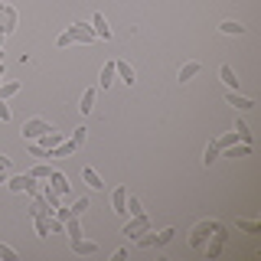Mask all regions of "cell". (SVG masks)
Segmentation results:
<instances>
[{
  "label": "cell",
  "mask_w": 261,
  "mask_h": 261,
  "mask_svg": "<svg viewBox=\"0 0 261 261\" xmlns=\"http://www.w3.org/2000/svg\"><path fill=\"white\" fill-rule=\"evenodd\" d=\"M43 199L49 202V206H53V212H56V209H59V193H56V190H53V186H46V190H43Z\"/></svg>",
  "instance_id": "obj_27"
},
{
  "label": "cell",
  "mask_w": 261,
  "mask_h": 261,
  "mask_svg": "<svg viewBox=\"0 0 261 261\" xmlns=\"http://www.w3.org/2000/svg\"><path fill=\"white\" fill-rule=\"evenodd\" d=\"M82 179H85V183L92 186V190H105V179L98 176V173H95L92 167H85V170H82Z\"/></svg>",
  "instance_id": "obj_18"
},
{
  "label": "cell",
  "mask_w": 261,
  "mask_h": 261,
  "mask_svg": "<svg viewBox=\"0 0 261 261\" xmlns=\"http://www.w3.org/2000/svg\"><path fill=\"white\" fill-rule=\"evenodd\" d=\"M49 186H53L59 196H69V179H65V173H56L53 170V173H49Z\"/></svg>",
  "instance_id": "obj_14"
},
{
  "label": "cell",
  "mask_w": 261,
  "mask_h": 261,
  "mask_svg": "<svg viewBox=\"0 0 261 261\" xmlns=\"http://www.w3.org/2000/svg\"><path fill=\"white\" fill-rule=\"evenodd\" d=\"M85 209H88V199L82 196V199H75V202H72V209H69V212H72V216H82Z\"/></svg>",
  "instance_id": "obj_32"
},
{
  "label": "cell",
  "mask_w": 261,
  "mask_h": 261,
  "mask_svg": "<svg viewBox=\"0 0 261 261\" xmlns=\"http://www.w3.org/2000/svg\"><path fill=\"white\" fill-rule=\"evenodd\" d=\"M85 137H88V130H85V127H75V134H72L69 141L75 144V147H82V144H85Z\"/></svg>",
  "instance_id": "obj_33"
},
{
  "label": "cell",
  "mask_w": 261,
  "mask_h": 261,
  "mask_svg": "<svg viewBox=\"0 0 261 261\" xmlns=\"http://www.w3.org/2000/svg\"><path fill=\"white\" fill-rule=\"evenodd\" d=\"M49 173H53V167H49V163H46V160H39V163H36V167H33V170H30V176H33V179H49Z\"/></svg>",
  "instance_id": "obj_23"
},
{
  "label": "cell",
  "mask_w": 261,
  "mask_h": 261,
  "mask_svg": "<svg viewBox=\"0 0 261 261\" xmlns=\"http://www.w3.org/2000/svg\"><path fill=\"white\" fill-rule=\"evenodd\" d=\"M0 258H7V261H16V251L10 248V245H4V242H0Z\"/></svg>",
  "instance_id": "obj_34"
},
{
  "label": "cell",
  "mask_w": 261,
  "mask_h": 261,
  "mask_svg": "<svg viewBox=\"0 0 261 261\" xmlns=\"http://www.w3.org/2000/svg\"><path fill=\"white\" fill-rule=\"evenodd\" d=\"M27 153H30V157H36V160H53V153H49L46 147H39L36 141H27Z\"/></svg>",
  "instance_id": "obj_21"
},
{
  "label": "cell",
  "mask_w": 261,
  "mask_h": 261,
  "mask_svg": "<svg viewBox=\"0 0 261 261\" xmlns=\"http://www.w3.org/2000/svg\"><path fill=\"white\" fill-rule=\"evenodd\" d=\"M95 98H98V92H95V88H88V92L82 95V105H79V111H82V114H92V111H95Z\"/></svg>",
  "instance_id": "obj_20"
},
{
  "label": "cell",
  "mask_w": 261,
  "mask_h": 261,
  "mask_svg": "<svg viewBox=\"0 0 261 261\" xmlns=\"http://www.w3.org/2000/svg\"><path fill=\"white\" fill-rule=\"evenodd\" d=\"M173 235H176V232H173V228H163V232L157 235V245H167L170 239H173Z\"/></svg>",
  "instance_id": "obj_35"
},
{
  "label": "cell",
  "mask_w": 261,
  "mask_h": 261,
  "mask_svg": "<svg viewBox=\"0 0 261 261\" xmlns=\"http://www.w3.org/2000/svg\"><path fill=\"white\" fill-rule=\"evenodd\" d=\"M56 46H59V49L72 46V36H69V33H59V39H56Z\"/></svg>",
  "instance_id": "obj_36"
},
{
  "label": "cell",
  "mask_w": 261,
  "mask_h": 261,
  "mask_svg": "<svg viewBox=\"0 0 261 261\" xmlns=\"http://www.w3.org/2000/svg\"><path fill=\"white\" fill-rule=\"evenodd\" d=\"M216 160H219V147H216V141H212V144L206 147V157H202V163H206V167H212Z\"/></svg>",
  "instance_id": "obj_30"
},
{
  "label": "cell",
  "mask_w": 261,
  "mask_h": 261,
  "mask_svg": "<svg viewBox=\"0 0 261 261\" xmlns=\"http://www.w3.org/2000/svg\"><path fill=\"white\" fill-rule=\"evenodd\" d=\"M147 228H150V219L141 212V216H130V222L124 225V232H121V235H127V239H137V235H144Z\"/></svg>",
  "instance_id": "obj_5"
},
{
  "label": "cell",
  "mask_w": 261,
  "mask_h": 261,
  "mask_svg": "<svg viewBox=\"0 0 261 261\" xmlns=\"http://www.w3.org/2000/svg\"><path fill=\"white\" fill-rule=\"evenodd\" d=\"M0 167H10V157H4V153H0Z\"/></svg>",
  "instance_id": "obj_39"
},
{
  "label": "cell",
  "mask_w": 261,
  "mask_h": 261,
  "mask_svg": "<svg viewBox=\"0 0 261 261\" xmlns=\"http://www.w3.org/2000/svg\"><path fill=\"white\" fill-rule=\"evenodd\" d=\"M75 150H79V147L72 144V141H62V144H56V147H53V150H49V153H53L56 160H62V157H72V153H75Z\"/></svg>",
  "instance_id": "obj_17"
},
{
  "label": "cell",
  "mask_w": 261,
  "mask_h": 261,
  "mask_svg": "<svg viewBox=\"0 0 261 261\" xmlns=\"http://www.w3.org/2000/svg\"><path fill=\"white\" fill-rule=\"evenodd\" d=\"M62 141H65V137H62L56 127H53V130H46L43 137H36V144H39V147H46V150H53V147H56V144H62Z\"/></svg>",
  "instance_id": "obj_12"
},
{
  "label": "cell",
  "mask_w": 261,
  "mask_h": 261,
  "mask_svg": "<svg viewBox=\"0 0 261 261\" xmlns=\"http://www.w3.org/2000/svg\"><path fill=\"white\" fill-rule=\"evenodd\" d=\"M202 72V62H186L183 69H179V82H190V79H196Z\"/></svg>",
  "instance_id": "obj_19"
},
{
  "label": "cell",
  "mask_w": 261,
  "mask_h": 261,
  "mask_svg": "<svg viewBox=\"0 0 261 261\" xmlns=\"http://www.w3.org/2000/svg\"><path fill=\"white\" fill-rule=\"evenodd\" d=\"M0 79H4V62H0Z\"/></svg>",
  "instance_id": "obj_41"
},
{
  "label": "cell",
  "mask_w": 261,
  "mask_h": 261,
  "mask_svg": "<svg viewBox=\"0 0 261 261\" xmlns=\"http://www.w3.org/2000/svg\"><path fill=\"white\" fill-rule=\"evenodd\" d=\"M225 101H228V105H235V108H242V111L255 108V98H245V95H235V92H228V95H225Z\"/></svg>",
  "instance_id": "obj_15"
},
{
  "label": "cell",
  "mask_w": 261,
  "mask_h": 261,
  "mask_svg": "<svg viewBox=\"0 0 261 261\" xmlns=\"http://www.w3.org/2000/svg\"><path fill=\"white\" fill-rule=\"evenodd\" d=\"M216 232H219V222H209V219H206V222H199V225L193 228V239H190V245H193L196 251H202V245H206V242H209Z\"/></svg>",
  "instance_id": "obj_1"
},
{
  "label": "cell",
  "mask_w": 261,
  "mask_h": 261,
  "mask_svg": "<svg viewBox=\"0 0 261 261\" xmlns=\"http://www.w3.org/2000/svg\"><path fill=\"white\" fill-rule=\"evenodd\" d=\"M72 245V251H75V255H82V258H92V255H98V242H88V239H72L69 242Z\"/></svg>",
  "instance_id": "obj_7"
},
{
  "label": "cell",
  "mask_w": 261,
  "mask_h": 261,
  "mask_svg": "<svg viewBox=\"0 0 261 261\" xmlns=\"http://www.w3.org/2000/svg\"><path fill=\"white\" fill-rule=\"evenodd\" d=\"M111 85H114V62H108V65H105V69H101V88H105V92H108Z\"/></svg>",
  "instance_id": "obj_25"
},
{
  "label": "cell",
  "mask_w": 261,
  "mask_h": 261,
  "mask_svg": "<svg viewBox=\"0 0 261 261\" xmlns=\"http://www.w3.org/2000/svg\"><path fill=\"white\" fill-rule=\"evenodd\" d=\"M7 186H10L13 193H30V196H36V179H33L30 173H20V176H10L7 179Z\"/></svg>",
  "instance_id": "obj_4"
},
{
  "label": "cell",
  "mask_w": 261,
  "mask_h": 261,
  "mask_svg": "<svg viewBox=\"0 0 261 261\" xmlns=\"http://www.w3.org/2000/svg\"><path fill=\"white\" fill-rule=\"evenodd\" d=\"M124 202H127V190L124 186H118V190L111 193V209L118 212V216H127V209H124Z\"/></svg>",
  "instance_id": "obj_9"
},
{
  "label": "cell",
  "mask_w": 261,
  "mask_h": 261,
  "mask_svg": "<svg viewBox=\"0 0 261 261\" xmlns=\"http://www.w3.org/2000/svg\"><path fill=\"white\" fill-rule=\"evenodd\" d=\"M235 225L245 228V232H251V235H258V232H261V225H258V222H251V219H235Z\"/></svg>",
  "instance_id": "obj_28"
},
{
  "label": "cell",
  "mask_w": 261,
  "mask_h": 261,
  "mask_svg": "<svg viewBox=\"0 0 261 261\" xmlns=\"http://www.w3.org/2000/svg\"><path fill=\"white\" fill-rule=\"evenodd\" d=\"M124 209L130 212V216H141V212H144V209H141V199H137V196H127V202H124Z\"/></svg>",
  "instance_id": "obj_31"
},
{
  "label": "cell",
  "mask_w": 261,
  "mask_h": 261,
  "mask_svg": "<svg viewBox=\"0 0 261 261\" xmlns=\"http://www.w3.org/2000/svg\"><path fill=\"white\" fill-rule=\"evenodd\" d=\"M72 36V43H82V46H92V43H98V36H95V30L88 27V23H72L69 30H65Z\"/></svg>",
  "instance_id": "obj_2"
},
{
  "label": "cell",
  "mask_w": 261,
  "mask_h": 261,
  "mask_svg": "<svg viewBox=\"0 0 261 261\" xmlns=\"http://www.w3.org/2000/svg\"><path fill=\"white\" fill-rule=\"evenodd\" d=\"M92 30H95V36H98V39H105V43L111 39V30H108V20H105V13H95Z\"/></svg>",
  "instance_id": "obj_10"
},
{
  "label": "cell",
  "mask_w": 261,
  "mask_h": 261,
  "mask_svg": "<svg viewBox=\"0 0 261 261\" xmlns=\"http://www.w3.org/2000/svg\"><path fill=\"white\" fill-rule=\"evenodd\" d=\"M16 92H20V82H0V98H4V101L13 98Z\"/></svg>",
  "instance_id": "obj_24"
},
{
  "label": "cell",
  "mask_w": 261,
  "mask_h": 261,
  "mask_svg": "<svg viewBox=\"0 0 261 261\" xmlns=\"http://www.w3.org/2000/svg\"><path fill=\"white\" fill-rule=\"evenodd\" d=\"M0 121H10V105L0 98Z\"/></svg>",
  "instance_id": "obj_37"
},
{
  "label": "cell",
  "mask_w": 261,
  "mask_h": 261,
  "mask_svg": "<svg viewBox=\"0 0 261 261\" xmlns=\"http://www.w3.org/2000/svg\"><path fill=\"white\" fill-rule=\"evenodd\" d=\"M65 232H69V239H79V235H82L79 216H69V219H65Z\"/></svg>",
  "instance_id": "obj_26"
},
{
  "label": "cell",
  "mask_w": 261,
  "mask_h": 261,
  "mask_svg": "<svg viewBox=\"0 0 261 261\" xmlns=\"http://www.w3.org/2000/svg\"><path fill=\"white\" fill-rule=\"evenodd\" d=\"M0 46H4V33H0Z\"/></svg>",
  "instance_id": "obj_42"
},
{
  "label": "cell",
  "mask_w": 261,
  "mask_h": 261,
  "mask_svg": "<svg viewBox=\"0 0 261 261\" xmlns=\"http://www.w3.org/2000/svg\"><path fill=\"white\" fill-rule=\"evenodd\" d=\"M114 75H118L121 82H124L127 88L134 85V69H130V65H127L124 59H114Z\"/></svg>",
  "instance_id": "obj_8"
},
{
  "label": "cell",
  "mask_w": 261,
  "mask_h": 261,
  "mask_svg": "<svg viewBox=\"0 0 261 261\" xmlns=\"http://www.w3.org/2000/svg\"><path fill=\"white\" fill-rule=\"evenodd\" d=\"M33 222H36V235L39 239H49V232H53V216H30Z\"/></svg>",
  "instance_id": "obj_13"
},
{
  "label": "cell",
  "mask_w": 261,
  "mask_h": 261,
  "mask_svg": "<svg viewBox=\"0 0 261 261\" xmlns=\"http://www.w3.org/2000/svg\"><path fill=\"white\" fill-rule=\"evenodd\" d=\"M46 130H53L46 118H30L27 124H23V141H36V137H43Z\"/></svg>",
  "instance_id": "obj_3"
},
{
  "label": "cell",
  "mask_w": 261,
  "mask_h": 261,
  "mask_svg": "<svg viewBox=\"0 0 261 261\" xmlns=\"http://www.w3.org/2000/svg\"><path fill=\"white\" fill-rule=\"evenodd\" d=\"M7 170L10 167H0V183H7Z\"/></svg>",
  "instance_id": "obj_38"
},
{
  "label": "cell",
  "mask_w": 261,
  "mask_h": 261,
  "mask_svg": "<svg viewBox=\"0 0 261 261\" xmlns=\"http://www.w3.org/2000/svg\"><path fill=\"white\" fill-rule=\"evenodd\" d=\"M219 157H251V144H232V147H225V150H219Z\"/></svg>",
  "instance_id": "obj_11"
},
{
  "label": "cell",
  "mask_w": 261,
  "mask_h": 261,
  "mask_svg": "<svg viewBox=\"0 0 261 261\" xmlns=\"http://www.w3.org/2000/svg\"><path fill=\"white\" fill-rule=\"evenodd\" d=\"M0 62H4V46H0Z\"/></svg>",
  "instance_id": "obj_40"
},
{
  "label": "cell",
  "mask_w": 261,
  "mask_h": 261,
  "mask_svg": "<svg viewBox=\"0 0 261 261\" xmlns=\"http://www.w3.org/2000/svg\"><path fill=\"white\" fill-rule=\"evenodd\" d=\"M235 134H239L242 144H251V130H248V124H245V121H239V124H235Z\"/></svg>",
  "instance_id": "obj_29"
},
{
  "label": "cell",
  "mask_w": 261,
  "mask_h": 261,
  "mask_svg": "<svg viewBox=\"0 0 261 261\" xmlns=\"http://www.w3.org/2000/svg\"><path fill=\"white\" fill-rule=\"evenodd\" d=\"M219 30L228 33V36H245V33H248V27H242V23H235V20H225Z\"/></svg>",
  "instance_id": "obj_22"
},
{
  "label": "cell",
  "mask_w": 261,
  "mask_h": 261,
  "mask_svg": "<svg viewBox=\"0 0 261 261\" xmlns=\"http://www.w3.org/2000/svg\"><path fill=\"white\" fill-rule=\"evenodd\" d=\"M219 79L225 82L228 92H235V88H239V79H235V69H232V65H222V69H219Z\"/></svg>",
  "instance_id": "obj_16"
},
{
  "label": "cell",
  "mask_w": 261,
  "mask_h": 261,
  "mask_svg": "<svg viewBox=\"0 0 261 261\" xmlns=\"http://www.w3.org/2000/svg\"><path fill=\"white\" fill-rule=\"evenodd\" d=\"M13 30H16V10L10 4H0V33L7 36V33H13Z\"/></svg>",
  "instance_id": "obj_6"
}]
</instances>
